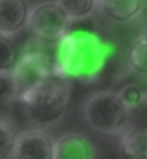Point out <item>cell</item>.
<instances>
[{
	"label": "cell",
	"mask_w": 147,
	"mask_h": 159,
	"mask_svg": "<svg viewBox=\"0 0 147 159\" xmlns=\"http://www.w3.org/2000/svg\"><path fill=\"white\" fill-rule=\"evenodd\" d=\"M128 62L136 73L147 75V32L134 38L128 52Z\"/></svg>",
	"instance_id": "8fae6325"
},
{
	"label": "cell",
	"mask_w": 147,
	"mask_h": 159,
	"mask_svg": "<svg viewBox=\"0 0 147 159\" xmlns=\"http://www.w3.org/2000/svg\"><path fill=\"white\" fill-rule=\"evenodd\" d=\"M119 96H121L123 103L128 107L130 112L136 111V109L145 101V94H143V90H141L138 84H127V86H123L121 92H119Z\"/></svg>",
	"instance_id": "9a60e30c"
},
{
	"label": "cell",
	"mask_w": 147,
	"mask_h": 159,
	"mask_svg": "<svg viewBox=\"0 0 147 159\" xmlns=\"http://www.w3.org/2000/svg\"><path fill=\"white\" fill-rule=\"evenodd\" d=\"M143 6L141 0H99L97 10L116 23H128L140 15Z\"/></svg>",
	"instance_id": "30bf717a"
},
{
	"label": "cell",
	"mask_w": 147,
	"mask_h": 159,
	"mask_svg": "<svg viewBox=\"0 0 147 159\" xmlns=\"http://www.w3.org/2000/svg\"><path fill=\"white\" fill-rule=\"evenodd\" d=\"M17 62H19V58H17L15 45H13L11 38L0 36V71H13Z\"/></svg>",
	"instance_id": "5bb4252c"
},
{
	"label": "cell",
	"mask_w": 147,
	"mask_h": 159,
	"mask_svg": "<svg viewBox=\"0 0 147 159\" xmlns=\"http://www.w3.org/2000/svg\"><path fill=\"white\" fill-rule=\"evenodd\" d=\"M17 142V135L13 125L2 118L0 120V159H10L13 157V148Z\"/></svg>",
	"instance_id": "4fadbf2b"
},
{
	"label": "cell",
	"mask_w": 147,
	"mask_h": 159,
	"mask_svg": "<svg viewBox=\"0 0 147 159\" xmlns=\"http://www.w3.org/2000/svg\"><path fill=\"white\" fill-rule=\"evenodd\" d=\"M123 159H147V125H130L119 137Z\"/></svg>",
	"instance_id": "9c48e42d"
},
{
	"label": "cell",
	"mask_w": 147,
	"mask_h": 159,
	"mask_svg": "<svg viewBox=\"0 0 147 159\" xmlns=\"http://www.w3.org/2000/svg\"><path fill=\"white\" fill-rule=\"evenodd\" d=\"M28 13L24 0H0V36H15L23 25H28Z\"/></svg>",
	"instance_id": "52a82bcc"
},
{
	"label": "cell",
	"mask_w": 147,
	"mask_h": 159,
	"mask_svg": "<svg viewBox=\"0 0 147 159\" xmlns=\"http://www.w3.org/2000/svg\"><path fill=\"white\" fill-rule=\"evenodd\" d=\"M71 26V19L60 2H39L30 8L28 28L41 41H60Z\"/></svg>",
	"instance_id": "277c9868"
},
{
	"label": "cell",
	"mask_w": 147,
	"mask_h": 159,
	"mask_svg": "<svg viewBox=\"0 0 147 159\" xmlns=\"http://www.w3.org/2000/svg\"><path fill=\"white\" fill-rule=\"evenodd\" d=\"M60 4L73 23V21L90 19V15L97 10L99 0H60Z\"/></svg>",
	"instance_id": "7c38bea8"
},
{
	"label": "cell",
	"mask_w": 147,
	"mask_h": 159,
	"mask_svg": "<svg viewBox=\"0 0 147 159\" xmlns=\"http://www.w3.org/2000/svg\"><path fill=\"white\" fill-rule=\"evenodd\" d=\"M0 99L4 103L17 99V86L11 71H0Z\"/></svg>",
	"instance_id": "2e32d148"
},
{
	"label": "cell",
	"mask_w": 147,
	"mask_h": 159,
	"mask_svg": "<svg viewBox=\"0 0 147 159\" xmlns=\"http://www.w3.org/2000/svg\"><path fill=\"white\" fill-rule=\"evenodd\" d=\"M112 54V43L95 32L91 19L73 21L69 32L56 45L54 75L65 81L77 79L82 83H95Z\"/></svg>",
	"instance_id": "6da1fadb"
},
{
	"label": "cell",
	"mask_w": 147,
	"mask_h": 159,
	"mask_svg": "<svg viewBox=\"0 0 147 159\" xmlns=\"http://www.w3.org/2000/svg\"><path fill=\"white\" fill-rule=\"evenodd\" d=\"M13 79H15V86H17V99L30 92L32 88H36L39 83H43L45 79H48L50 75H54V58H48L45 52L41 51H26L17 66L11 71Z\"/></svg>",
	"instance_id": "5b68a950"
},
{
	"label": "cell",
	"mask_w": 147,
	"mask_h": 159,
	"mask_svg": "<svg viewBox=\"0 0 147 159\" xmlns=\"http://www.w3.org/2000/svg\"><path fill=\"white\" fill-rule=\"evenodd\" d=\"M84 118L88 125L99 133L117 135L128 129L130 111L123 103L119 92L103 90L91 94L84 103Z\"/></svg>",
	"instance_id": "3957f363"
},
{
	"label": "cell",
	"mask_w": 147,
	"mask_h": 159,
	"mask_svg": "<svg viewBox=\"0 0 147 159\" xmlns=\"http://www.w3.org/2000/svg\"><path fill=\"white\" fill-rule=\"evenodd\" d=\"M69 96H71L69 81H65L58 75H50L36 88L23 94L19 101L26 116L34 124L50 125L65 114L67 105H69Z\"/></svg>",
	"instance_id": "7a4b0ae2"
},
{
	"label": "cell",
	"mask_w": 147,
	"mask_h": 159,
	"mask_svg": "<svg viewBox=\"0 0 147 159\" xmlns=\"http://www.w3.org/2000/svg\"><path fill=\"white\" fill-rule=\"evenodd\" d=\"M11 159H54V140L39 127L17 133Z\"/></svg>",
	"instance_id": "8992f818"
},
{
	"label": "cell",
	"mask_w": 147,
	"mask_h": 159,
	"mask_svg": "<svg viewBox=\"0 0 147 159\" xmlns=\"http://www.w3.org/2000/svg\"><path fill=\"white\" fill-rule=\"evenodd\" d=\"M93 157H95L93 144L78 133H69L54 140V159H93Z\"/></svg>",
	"instance_id": "ba28073f"
}]
</instances>
